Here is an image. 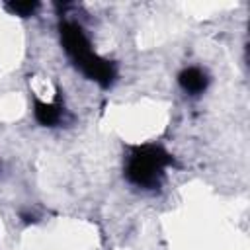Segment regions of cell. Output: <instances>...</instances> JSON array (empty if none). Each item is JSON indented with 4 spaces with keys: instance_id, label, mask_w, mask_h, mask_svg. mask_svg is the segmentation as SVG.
I'll return each instance as SVG.
<instances>
[{
    "instance_id": "3957f363",
    "label": "cell",
    "mask_w": 250,
    "mask_h": 250,
    "mask_svg": "<svg viewBox=\"0 0 250 250\" xmlns=\"http://www.w3.org/2000/svg\"><path fill=\"white\" fill-rule=\"evenodd\" d=\"M178 82H180V86H182L188 94L197 96V94H201V92L207 88L209 78H207V74H205L201 68L188 66V68H184V70L178 74Z\"/></svg>"
},
{
    "instance_id": "5b68a950",
    "label": "cell",
    "mask_w": 250,
    "mask_h": 250,
    "mask_svg": "<svg viewBox=\"0 0 250 250\" xmlns=\"http://www.w3.org/2000/svg\"><path fill=\"white\" fill-rule=\"evenodd\" d=\"M39 8V2L35 0H12V2H6V10L12 14V16H20V18H29L37 12Z\"/></svg>"
},
{
    "instance_id": "277c9868",
    "label": "cell",
    "mask_w": 250,
    "mask_h": 250,
    "mask_svg": "<svg viewBox=\"0 0 250 250\" xmlns=\"http://www.w3.org/2000/svg\"><path fill=\"white\" fill-rule=\"evenodd\" d=\"M33 115L35 119L43 125V127H53L61 121V115H62V109L61 105L57 104H51V102H41L35 98L33 102Z\"/></svg>"
},
{
    "instance_id": "6da1fadb",
    "label": "cell",
    "mask_w": 250,
    "mask_h": 250,
    "mask_svg": "<svg viewBox=\"0 0 250 250\" xmlns=\"http://www.w3.org/2000/svg\"><path fill=\"white\" fill-rule=\"evenodd\" d=\"M61 43L66 55L72 59L76 68L88 76L90 80L98 82L102 88H107L115 80V66L104 57H98V53L92 51L88 37L84 35V29L74 21H61L59 25Z\"/></svg>"
},
{
    "instance_id": "7a4b0ae2",
    "label": "cell",
    "mask_w": 250,
    "mask_h": 250,
    "mask_svg": "<svg viewBox=\"0 0 250 250\" xmlns=\"http://www.w3.org/2000/svg\"><path fill=\"white\" fill-rule=\"evenodd\" d=\"M174 164L170 152L158 145H139L131 148L125 178L139 188H156L164 176V170Z\"/></svg>"
}]
</instances>
